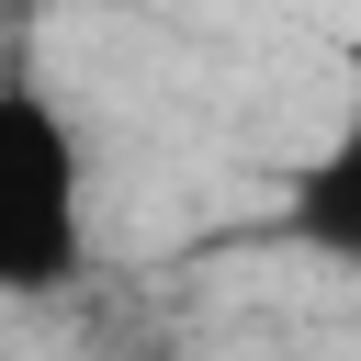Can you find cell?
Returning a JSON list of instances; mask_svg holds the SVG:
<instances>
[{"label": "cell", "instance_id": "cell-1", "mask_svg": "<svg viewBox=\"0 0 361 361\" xmlns=\"http://www.w3.org/2000/svg\"><path fill=\"white\" fill-rule=\"evenodd\" d=\"M90 248H102L90 135L45 79L0 68V305H56L68 282H90Z\"/></svg>", "mask_w": 361, "mask_h": 361}, {"label": "cell", "instance_id": "cell-2", "mask_svg": "<svg viewBox=\"0 0 361 361\" xmlns=\"http://www.w3.org/2000/svg\"><path fill=\"white\" fill-rule=\"evenodd\" d=\"M282 237H293L305 259H327V271L361 282V113L293 158V180H282Z\"/></svg>", "mask_w": 361, "mask_h": 361}]
</instances>
